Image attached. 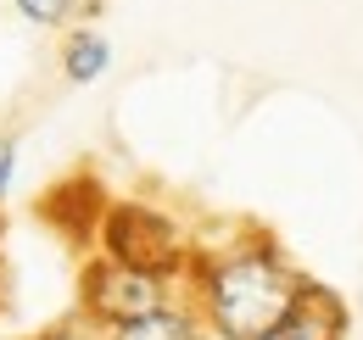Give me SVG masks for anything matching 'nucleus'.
I'll return each instance as SVG.
<instances>
[{"instance_id": "f257e3e1", "label": "nucleus", "mask_w": 363, "mask_h": 340, "mask_svg": "<svg viewBox=\"0 0 363 340\" xmlns=\"http://www.w3.org/2000/svg\"><path fill=\"white\" fill-rule=\"evenodd\" d=\"M184 285L218 340H263L291 318L308 279L274 251L269 240H240L224 251H190Z\"/></svg>"}, {"instance_id": "f03ea898", "label": "nucleus", "mask_w": 363, "mask_h": 340, "mask_svg": "<svg viewBox=\"0 0 363 340\" xmlns=\"http://www.w3.org/2000/svg\"><path fill=\"white\" fill-rule=\"evenodd\" d=\"M95 246L106 262L162 273V279H184V268H190L184 229L151 201H106L95 217Z\"/></svg>"}, {"instance_id": "7ed1b4c3", "label": "nucleus", "mask_w": 363, "mask_h": 340, "mask_svg": "<svg viewBox=\"0 0 363 340\" xmlns=\"http://www.w3.org/2000/svg\"><path fill=\"white\" fill-rule=\"evenodd\" d=\"M174 301H179V279L140 273V268L106 262V256H90L84 273H79V318L95 324V329L151 318V312H162V307H174Z\"/></svg>"}, {"instance_id": "20e7f679", "label": "nucleus", "mask_w": 363, "mask_h": 340, "mask_svg": "<svg viewBox=\"0 0 363 340\" xmlns=\"http://www.w3.org/2000/svg\"><path fill=\"white\" fill-rule=\"evenodd\" d=\"M341 329H347L341 301L330 296V290H318V285H308L302 301L291 307V318H285V324H274L263 340H341Z\"/></svg>"}, {"instance_id": "39448f33", "label": "nucleus", "mask_w": 363, "mask_h": 340, "mask_svg": "<svg viewBox=\"0 0 363 340\" xmlns=\"http://www.w3.org/2000/svg\"><path fill=\"white\" fill-rule=\"evenodd\" d=\"M106 67H112V40L101 28H90V23H73L62 34V79L84 89L95 79H106Z\"/></svg>"}, {"instance_id": "423d86ee", "label": "nucleus", "mask_w": 363, "mask_h": 340, "mask_svg": "<svg viewBox=\"0 0 363 340\" xmlns=\"http://www.w3.org/2000/svg\"><path fill=\"white\" fill-rule=\"evenodd\" d=\"M101 340H201V324H196V312H190L184 301H174V307H162V312H151V318L101 329Z\"/></svg>"}, {"instance_id": "0eeeda50", "label": "nucleus", "mask_w": 363, "mask_h": 340, "mask_svg": "<svg viewBox=\"0 0 363 340\" xmlns=\"http://www.w3.org/2000/svg\"><path fill=\"white\" fill-rule=\"evenodd\" d=\"M28 23H40V28H67L73 23V11H79V0H11Z\"/></svg>"}, {"instance_id": "6e6552de", "label": "nucleus", "mask_w": 363, "mask_h": 340, "mask_svg": "<svg viewBox=\"0 0 363 340\" xmlns=\"http://www.w3.org/2000/svg\"><path fill=\"white\" fill-rule=\"evenodd\" d=\"M11 178H17V140L0 128V201L11 196Z\"/></svg>"}, {"instance_id": "1a4fd4ad", "label": "nucleus", "mask_w": 363, "mask_h": 340, "mask_svg": "<svg viewBox=\"0 0 363 340\" xmlns=\"http://www.w3.org/2000/svg\"><path fill=\"white\" fill-rule=\"evenodd\" d=\"M0 340H6V329H0Z\"/></svg>"}]
</instances>
